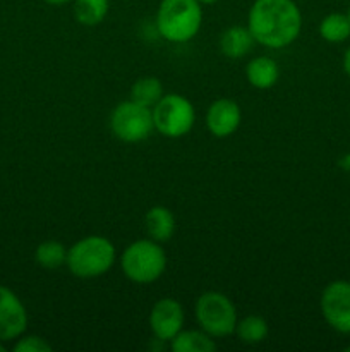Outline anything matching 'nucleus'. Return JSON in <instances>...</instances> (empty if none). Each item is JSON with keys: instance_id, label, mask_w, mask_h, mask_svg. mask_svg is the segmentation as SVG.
I'll use <instances>...</instances> for the list:
<instances>
[{"instance_id": "1", "label": "nucleus", "mask_w": 350, "mask_h": 352, "mask_svg": "<svg viewBox=\"0 0 350 352\" xmlns=\"http://www.w3.org/2000/svg\"><path fill=\"white\" fill-rule=\"evenodd\" d=\"M247 28L257 45L280 50L301 34L302 12L294 0H254L247 14Z\"/></svg>"}, {"instance_id": "2", "label": "nucleus", "mask_w": 350, "mask_h": 352, "mask_svg": "<svg viewBox=\"0 0 350 352\" xmlns=\"http://www.w3.org/2000/svg\"><path fill=\"white\" fill-rule=\"evenodd\" d=\"M202 3L198 0H161L156 10V30L170 43H187L202 24Z\"/></svg>"}, {"instance_id": "3", "label": "nucleus", "mask_w": 350, "mask_h": 352, "mask_svg": "<svg viewBox=\"0 0 350 352\" xmlns=\"http://www.w3.org/2000/svg\"><path fill=\"white\" fill-rule=\"evenodd\" d=\"M117 258L112 241L103 236H88L67 250V268L74 277L96 278L113 267Z\"/></svg>"}, {"instance_id": "4", "label": "nucleus", "mask_w": 350, "mask_h": 352, "mask_svg": "<svg viewBox=\"0 0 350 352\" xmlns=\"http://www.w3.org/2000/svg\"><path fill=\"white\" fill-rule=\"evenodd\" d=\"M124 275L134 284H153L167 268V253L161 243L153 239H139L124 250L120 256Z\"/></svg>"}, {"instance_id": "5", "label": "nucleus", "mask_w": 350, "mask_h": 352, "mask_svg": "<svg viewBox=\"0 0 350 352\" xmlns=\"http://www.w3.org/2000/svg\"><path fill=\"white\" fill-rule=\"evenodd\" d=\"M196 320L202 332L213 339H223L235 332L237 309L229 296L216 291H208L201 294L194 306Z\"/></svg>"}, {"instance_id": "6", "label": "nucleus", "mask_w": 350, "mask_h": 352, "mask_svg": "<svg viewBox=\"0 0 350 352\" xmlns=\"http://www.w3.org/2000/svg\"><path fill=\"white\" fill-rule=\"evenodd\" d=\"M153 112L154 131L170 140L184 138L192 131L196 124V110L191 100L177 93L163 95L154 107Z\"/></svg>"}, {"instance_id": "7", "label": "nucleus", "mask_w": 350, "mask_h": 352, "mask_svg": "<svg viewBox=\"0 0 350 352\" xmlns=\"http://www.w3.org/2000/svg\"><path fill=\"white\" fill-rule=\"evenodd\" d=\"M110 129L117 140L124 143H139L150 138L154 131L153 112L134 100L120 102L110 116Z\"/></svg>"}, {"instance_id": "8", "label": "nucleus", "mask_w": 350, "mask_h": 352, "mask_svg": "<svg viewBox=\"0 0 350 352\" xmlns=\"http://www.w3.org/2000/svg\"><path fill=\"white\" fill-rule=\"evenodd\" d=\"M319 309L329 329L342 336H350V282H329L321 292Z\"/></svg>"}, {"instance_id": "9", "label": "nucleus", "mask_w": 350, "mask_h": 352, "mask_svg": "<svg viewBox=\"0 0 350 352\" xmlns=\"http://www.w3.org/2000/svg\"><path fill=\"white\" fill-rule=\"evenodd\" d=\"M148 322L154 339L160 342H170L184 329V308L175 299L163 298L153 305Z\"/></svg>"}, {"instance_id": "10", "label": "nucleus", "mask_w": 350, "mask_h": 352, "mask_svg": "<svg viewBox=\"0 0 350 352\" xmlns=\"http://www.w3.org/2000/svg\"><path fill=\"white\" fill-rule=\"evenodd\" d=\"M27 329V311L17 294L0 285V342H12Z\"/></svg>"}, {"instance_id": "11", "label": "nucleus", "mask_w": 350, "mask_h": 352, "mask_svg": "<svg viewBox=\"0 0 350 352\" xmlns=\"http://www.w3.org/2000/svg\"><path fill=\"white\" fill-rule=\"evenodd\" d=\"M242 122V110L232 98H220L209 105L206 112V127L215 138H229Z\"/></svg>"}, {"instance_id": "12", "label": "nucleus", "mask_w": 350, "mask_h": 352, "mask_svg": "<svg viewBox=\"0 0 350 352\" xmlns=\"http://www.w3.org/2000/svg\"><path fill=\"white\" fill-rule=\"evenodd\" d=\"M246 78L253 88L256 89H270L280 79V67L277 60L266 55L254 57L246 65Z\"/></svg>"}, {"instance_id": "13", "label": "nucleus", "mask_w": 350, "mask_h": 352, "mask_svg": "<svg viewBox=\"0 0 350 352\" xmlns=\"http://www.w3.org/2000/svg\"><path fill=\"white\" fill-rule=\"evenodd\" d=\"M254 38L249 28L230 26L220 36V50L229 58H242L254 47Z\"/></svg>"}, {"instance_id": "14", "label": "nucleus", "mask_w": 350, "mask_h": 352, "mask_svg": "<svg viewBox=\"0 0 350 352\" xmlns=\"http://www.w3.org/2000/svg\"><path fill=\"white\" fill-rule=\"evenodd\" d=\"M150 239L156 243H167L175 234V215L167 206H153L144 217Z\"/></svg>"}, {"instance_id": "15", "label": "nucleus", "mask_w": 350, "mask_h": 352, "mask_svg": "<svg viewBox=\"0 0 350 352\" xmlns=\"http://www.w3.org/2000/svg\"><path fill=\"white\" fill-rule=\"evenodd\" d=\"M170 349L174 352H213L216 351V342L202 330H180L170 340Z\"/></svg>"}, {"instance_id": "16", "label": "nucleus", "mask_w": 350, "mask_h": 352, "mask_svg": "<svg viewBox=\"0 0 350 352\" xmlns=\"http://www.w3.org/2000/svg\"><path fill=\"white\" fill-rule=\"evenodd\" d=\"M110 9V0H74V19L81 26H98L105 21Z\"/></svg>"}, {"instance_id": "17", "label": "nucleus", "mask_w": 350, "mask_h": 352, "mask_svg": "<svg viewBox=\"0 0 350 352\" xmlns=\"http://www.w3.org/2000/svg\"><path fill=\"white\" fill-rule=\"evenodd\" d=\"M319 36L328 43H343L350 38V21L347 14L331 12L319 23Z\"/></svg>"}, {"instance_id": "18", "label": "nucleus", "mask_w": 350, "mask_h": 352, "mask_svg": "<svg viewBox=\"0 0 350 352\" xmlns=\"http://www.w3.org/2000/svg\"><path fill=\"white\" fill-rule=\"evenodd\" d=\"M34 260L45 270H58L67 263V248L58 241H43L34 251Z\"/></svg>"}, {"instance_id": "19", "label": "nucleus", "mask_w": 350, "mask_h": 352, "mask_svg": "<svg viewBox=\"0 0 350 352\" xmlns=\"http://www.w3.org/2000/svg\"><path fill=\"white\" fill-rule=\"evenodd\" d=\"M163 85L158 78L154 76H144L139 78L130 88V100L141 103L144 107H150L153 109L154 103L163 96Z\"/></svg>"}, {"instance_id": "20", "label": "nucleus", "mask_w": 350, "mask_h": 352, "mask_svg": "<svg viewBox=\"0 0 350 352\" xmlns=\"http://www.w3.org/2000/svg\"><path fill=\"white\" fill-rule=\"evenodd\" d=\"M233 333L246 344H259L268 337L270 327H268V322L263 316L249 315L237 322Z\"/></svg>"}, {"instance_id": "21", "label": "nucleus", "mask_w": 350, "mask_h": 352, "mask_svg": "<svg viewBox=\"0 0 350 352\" xmlns=\"http://www.w3.org/2000/svg\"><path fill=\"white\" fill-rule=\"evenodd\" d=\"M16 352H50L51 344L47 342L43 337L38 336H21L14 344Z\"/></svg>"}, {"instance_id": "22", "label": "nucleus", "mask_w": 350, "mask_h": 352, "mask_svg": "<svg viewBox=\"0 0 350 352\" xmlns=\"http://www.w3.org/2000/svg\"><path fill=\"white\" fill-rule=\"evenodd\" d=\"M343 71L350 78V47L347 48L345 54H343Z\"/></svg>"}, {"instance_id": "23", "label": "nucleus", "mask_w": 350, "mask_h": 352, "mask_svg": "<svg viewBox=\"0 0 350 352\" xmlns=\"http://www.w3.org/2000/svg\"><path fill=\"white\" fill-rule=\"evenodd\" d=\"M45 3H48V6H65V3L72 2V0H43Z\"/></svg>"}, {"instance_id": "24", "label": "nucleus", "mask_w": 350, "mask_h": 352, "mask_svg": "<svg viewBox=\"0 0 350 352\" xmlns=\"http://www.w3.org/2000/svg\"><path fill=\"white\" fill-rule=\"evenodd\" d=\"M198 2H201L202 6H211V3L220 2V0H198Z\"/></svg>"}, {"instance_id": "25", "label": "nucleus", "mask_w": 350, "mask_h": 352, "mask_svg": "<svg viewBox=\"0 0 350 352\" xmlns=\"http://www.w3.org/2000/svg\"><path fill=\"white\" fill-rule=\"evenodd\" d=\"M5 351V346H3V342H0V352Z\"/></svg>"}, {"instance_id": "26", "label": "nucleus", "mask_w": 350, "mask_h": 352, "mask_svg": "<svg viewBox=\"0 0 350 352\" xmlns=\"http://www.w3.org/2000/svg\"><path fill=\"white\" fill-rule=\"evenodd\" d=\"M347 16H349V21H350V9H349V12H347Z\"/></svg>"}]
</instances>
